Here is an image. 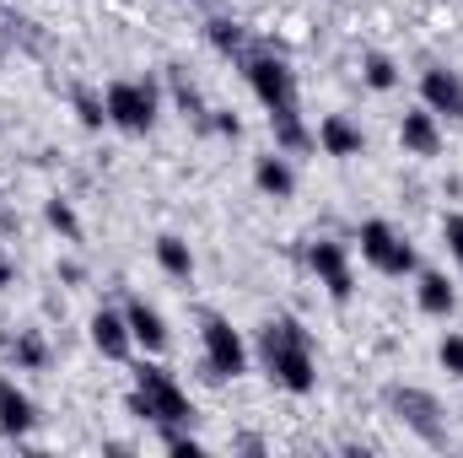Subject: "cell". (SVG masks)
Wrapping results in <instances>:
<instances>
[{
  "mask_svg": "<svg viewBox=\"0 0 463 458\" xmlns=\"http://www.w3.org/2000/svg\"><path fill=\"white\" fill-rule=\"evenodd\" d=\"M259 356H264V372L275 388L286 394H313L318 388V361H313V335L291 319V313H275L259 335Z\"/></svg>",
  "mask_w": 463,
  "mask_h": 458,
  "instance_id": "obj_1",
  "label": "cell"
},
{
  "mask_svg": "<svg viewBox=\"0 0 463 458\" xmlns=\"http://www.w3.org/2000/svg\"><path fill=\"white\" fill-rule=\"evenodd\" d=\"M129 415H140L146 426H156V421H189L194 426V405H189V394L178 388V377L167 372V367H156V361H140L135 367V388H129Z\"/></svg>",
  "mask_w": 463,
  "mask_h": 458,
  "instance_id": "obj_2",
  "label": "cell"
},
{
  "mask_svg": "<svg viewBox=\"0 0 463 458\" xmlns=\"http://www.w3.org/2000/svg\"><path fill=\"white\" fill-rule=\"evenodd\" d=\"M103 103H109V124L124 129V135H146L156 114H162V92H156V81H146V76H118L103 87Z\"/></svg>",
  "mask_w": 463,
  "mask_h": 458,
  "instance_id": "obj_3",
  "label": "cell"
},
{
  "mask_svg": "<svg viewBox=\"0 0 463 458\" xmlns=\"http://www.w3.org/2000/svg\"><path fill=\"white\" fill-rule=\"evenodd\" d=\"M355 243H361V259H366L377 275H388V281H404V275H415V270H420L415 243H410L404 232H393L388 222H361Z\"/></svg>",
  "mask_w": 463,
  "mask_h": 458,
  "instance_id": "obj_4",
  "label": "cell"
},
{
  "mask_svg": "<svg viewBox=\"0 0 463 458\" xmlns=\"http://www.w3.org/2000/svg\"><path fill=\"white\" fill-rule=\"evenodd\" d=\"M242 76H248V87H253V98L275 114V109H291L297 103V71L280 60V54H269V49H248L242 60Z\"/></svg>",
  "mask_w": 463,
  "mask_h": 458,
  "instance_id": "obj_5",
  "label": "cell"
},
{
  "mask_svg": "<svg viewBox=\"0 0 463 458\" xmlns=\"http://www.w3.org/2000/svg\"><path fill=\"white\" fill-rule=\"evenodd\" d=\"M388 405H393V415H399L426 448H448V415H442L437 394H426V388H415V383H393V388H388Z\"/></svg>",
  "mask_w": 463,
  "mask_h": 458,
  "instance_id": "obj_6",
  "label": "cell"
},
{
  "mask_svg": "<svg viewBox=\"0 0 463 458\" xmlns=\"http://www.w3.org/2000/svg\"><path fill=\"white\" fill-rule=\"evenodd\" d=\"M200 350H205V372L216 383H237L248 372V345L232 329V319H222V313H205L200 319Z\"/></svg>",
  "mask_w": 463,
  "mask_h": 458,
  "instance_id": "obj_7",
  "label": "cell"
},
{
  "mask_svg": "<svg viewBox=\"0 0 463 458\" xmlns=\"http://www.w3.org/2000/svg\"><path fill=\"white\" fill-rule=\"evenodd\" d=\"M307 270L318 275V286H324L335 302H350V291H355V275H350L345 243H335V237H313V243H307Z\"/></svg>",
  "mask_w": 463,
  "mask_h": 458,
  "instance_id": "obj_8",
  "label": "cell"
},
{
  "mask_svg": "<svg viewBox=\"0 0 463 458\" xmlns=\"http://www.w3.org/2000/svg\"><path fill=\"white\" fill-rule=\"evenodd\" d=\"M420 103L437 119H463V76L448 71V65H431L420 76Z\"/></svg>",
  "mask_w": 463,
  "mask_h": 458,
  "instance_id": "obj_9",
  "label": "cell"
},
{
  "mask_svg": "<svg viewBox=\"0 0 463 458\" xmlns=\"http://www.w3.org/2000/svg\"><path fill=\"white\" fill-rule=\"evenodd\" d=\"M399 140H404L410 157H437V151H442V119L431 114L426 103H420V109H404V119H399Z\"/></svg>",
  "mask_w": 463,
  "mask_h": 458,
  "instance_id": "obj_10",
  "label": "cell"
},
{
  "mask_svg": "<svg viewBox=\"0 0 463 458\" xmlns=\"http://www.w3.org/2000/svg\"><path fill=\"white\" fill-rule=\"evenodd\" d=\"M124 319H129V335H135V345H140L146 356H162V350H167V340H173V335H167V319H162L146 297H129V302H124Z\"/></svg>",
  "mask_w": 463,
  "mask_h": 458,
  "instance_id": "obj_11",
  "label": "cell"
},
{
  "mask_svg": "<svg viewBox=\"0 0 463 458\" xmlns=\"http://www.w3.org/2000/svg\"><path fill=\"white\" fill-rule=\"evenodd\" d=\"M87 329H92V345H98V350H103L109 361H124V356L135 350V335H129V319H124L118 308H98Z\"/></svg>",
  "mask_w": 463,
  "mask_h": 458,
  "instance_id": "obj_12",
  "label": "cell"
},
{
  "mask_svg": "<svg viewBox=\"0 0 463 458\" xmlns=\"http://www.w3.org/2000/svg\"><path fill=\"white\" fill-rule=\"evenodd\" d=\"M313 135H318V151L324 157H361L366 151V135H361V124L350 114H329Z\"/></svg>",
  "mask_w": 463,
  "mask_h": 458,
  "instance_id": "obj_13",
  "label": "cell"
},
{
  "mask_svg": "<svg viewBox=\"0 0 463 458\" xmlns=\"http://www.w3.org/2000/svg\"><path fill=\"white\" fill-rule=\"evenodd\" d=\"M38 426V405L16 388V377H0V432L5 437H27Z\"/></svg>",
  "mask_w": 463,
  "mask_h": 458,
  "instance_id": "obj_14",
  "label": "cell"
},
{
  "mask_svg": "<svg viewBox=\"0 0 463 458\" xmlns=\"http://www.w3.org/2000/svg\"><path fill=\"white\" fill-rule=\"evenodd\" d=\"M253 184H259L264 200H291V195H297V173H291L286 151H264V157L253 162Z\"/></svg>",
  "mask_w": 463,
  "mask_h": 458,
  "instance_id": "obj_15",
  "label": "cell"
},
{
  "mask_svg": "<svg viewBox=\"0 0 463 458\" xmlns=\"http://www.w3.org/2000/svg\"><path fill=\"white\" fill-rule=\"evenodd\" d=\"M415 302H420L426 319H448L458 308V291H453V281L442 270H415Z\"/></svg>",
  "mask_w": 463,
  "mask_h": 458,
  "instance_id": "obj_16",
  "label": "cell"
},
{
  "mask_svg": "<svg viewBox=\"0 0 463 458\" xmlns=\"http://www.w3.org/2000/svg\"><path fill=\"white\" fill-rule=\"evenodd\" d=\"M269 129H275V151H286V157H302V151L318 146V135L302 124V109H297V103H291V109H275V114H269Z\"/></svg>",
  "mask_w": 463,
  "mask_h": 458,
  "instance_id": "obj_17",
  "label": "cell"
},
{
  "mask_svg": "<svg viewBox=\"0 0 463 458\" xmlns=\"http://www.w3.org/2000/svg\"><path fill=\"white\" fill-rule=\"evenodd\" d=\"M0 350L16 372H43L49 367V340L38 329H16V335H0Z\"/></svg>",
  "mask_w": 463,
  "mask_h": 458,
  "instance_id": "obj_18",
  "label": "cell"
},
{
  "mask_svg": "<svg viewBox=\"0 0 463 458\" xmlns=\"http://www.w3.org/2000/svg\"><path fill=\"white\" fill-rule=\"evenodd\" d=\"M156 264H162L173 281H194V248H189L178 232H162V237H156Z\"/></svg>",
  "mask_w": 463,
  "mask_h": 458,
  "instance_id": "obj_19",
  "label": "cell"
},
{
  "mask_svg": "<svg viewBox=\"0 0 463 458\" xmlns=\"http://www.w3.org/2000/svg\"><path fill=\"white\" fill-rule=\"evenodd\" d=\"M205 38H211V49H216V54H227V60H242V54H248V27H242V22H232V16L205 22Z\"/></svg>",
  "mask_w": 463,
  "mask_h": 458,
  "instance_id": "obj_20",
  "label": "cell"
},
{
  "mask_svg": "<svg viewBox=\"0 0 463 458\" xmlns=\"http://www.w3.org/2000/svg\"><path fill=\"white\" fill-rule=\"evenodd\" d=\"M156 443H162L167 453H205V443L194 437L189 421H156Z\"/></svg>",
  "mask_w": 463,
  "mask_h": 458,
  "instance_id": "obj_21",
  "label": "cell"
},
{
  "mask_svg": "<svg viewBox=\"0 0 463 458\" xmlns=\"http://www.w3.org/2000/svg\"><path fill=\"white\" fill-rule=\"evenodd\" d=\"M361 81H366L372 92H393V87H399V65H393L388 54H366V60H361Z\"/></svg>",
  "mask_w": 463,
  "mask_h": 458,
  "instance_id": "obj_22",
  "label": "cell"
},
{
  "mask_svg": "<svg viewBox=\"0 0 463 458\" xmlns=\"http://www.w3.org/2000/svg\"><path fill=\"white\" fill-rule=\"evenodd\" d=\"M71 103H76V119H81L87 129H103V124H109V103H103V92H98V87H76V92H71Z\"/></svg>",
  "mask_w": 463,
  "mask_h": 458,
  "instance_id": "obj_23",
  "label": "cell"
},
{
  "mask_svg": "<svg viewBox=\"0 0 463 458\" xmlns=\"http://www.w3.org/2000/svg\"><path fill=\"white\" fill-rule=\"evenodd\" d=\"M43 222H49V227L60 232L65 243H76V237H81V222H76L71 200H60V195H54V200H43Z\"/></svg>",
  "mask_w": 463,
  "mask_h": 458,
  "instance_id": "obj_24",
  "label": "cell"
},
{
  "mask_svg": "<svg viewBox=\"0 0 463 458\" xmlns=\"http://www.w3.org/2000/svg\"><path fill=\"white\" fill-rule=\"evenodd\" d=\"M173 103L194 119V124H205V114H211V109H205V98L194 92V81H184V71H178V65H173Z\"/></svg>",
  "mask_w": 463,
  "mask_h": 458,
  "instance_id": "obj_25",
  "label": "cell"
},
{
  "mask_svg": "<svg viewBox=\"0 0 463 458\" xmlns=\"http://www.w3.org/2000/svg\"><path fill=\"white\" fill-rule=\"evenodd\" d=\"M205 129H216L222 140H237V135H242V119L232 114V109H211V114H205Z\"/></svg>",
  "mask_w": 463,
  "mask_h": 458,
  "instance_id": "obj_26",
  "label": "cell"
},
{
  "mask_svg": "<svg viewBox=\"0 0 463 458\" xmlns=\"http://www.w3.org/2000/svg\"><path fill=\"white\" fill-rule=\"evenodd\" d=\"M437 361H442L453 377H463V335H442V345H437Z\"/></svg>",
  "mask_w": 463,
  "mask_h": 458,
  "instance_id": "obj_27",
  "label": "cell"
},
{
  "mask_svg": "<svg viewBox=\"0 0 463 458\" xmlns=\"http://www.w3.org/2000/svg\"><path fill=\"white\" fill-rule=\"evenodd\" d=\"M442 243H448V253L458 259V270H463V216L453 211V216H442Z\"/></svg>",
  "mask_w": 463,
  "mask_h": 458,
  "instance_id": "obj_28",
  "label": "cell"
},
{
  "mask_svg": "<svg viewBox=\"0 0 463 458\" xmlns=\"http://www.w3.org/2000/svg\"><path fill=\"white\" fill-rule=\"evenodd\" d=\"M11 281H16V264H11V259H5V253H0V291H5V286H11Z\"/></svg>",
  "mask_w": 463,
  "mask_h": 458,
  "instance_id": "obj_29",
  "label": "cell"
}]
</instances>
